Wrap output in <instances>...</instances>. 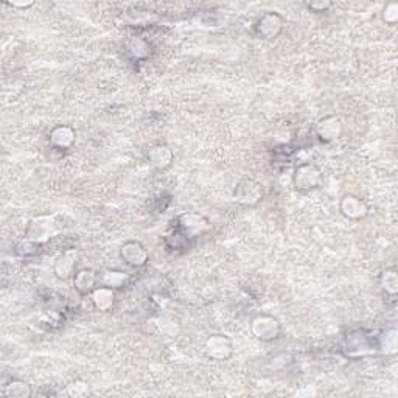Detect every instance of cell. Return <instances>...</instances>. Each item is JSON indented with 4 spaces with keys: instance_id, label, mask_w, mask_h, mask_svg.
I'll use <instances>...</instances> for the list:
<instances>
[{
    "instance_id": "13",
    "label": "cell",
    "mask_w": 398,
    "mask_h": 398,
    "mask_svg": "<svg viewBox=\"0 0 398 398\" xmlns=\"http://www.w3.org/2000/svg\"><path fill=\"white\" fill-rule=\"evenodd\" d=\"M73 288L80 296H91L100 285V276L92 268H80L73 274Z\"/></svg>"
},
{
    "instance_id": "4",
    "label": "cell",
    "mask_w": 398,
    "mask_h": 398,
    "mask_svg": "<svg viewBox=\"0 0 398 398\" xmlns=\"http://www.w3.org/2000/svg\"><path fill=\"white\" fill-rule=\"evenodd\" d=\"M176 229L183 232L189 239H195L212 231V222L199 213H180L176 218Z\"/></svg>"
},
{
    "instance_id": "5",
    "label": "cell",
    "mask_w": 398,
    "mask_h": 398,
    "mask_svg": "<svg viewBox=\"0 0 398 398\" xmlns=\"http://www.w3.org/2000/svg\"><path fill=\"white\" fill-rule=\"evenodd\" d=\"M204 355L210 361H227L233 355V341L222 333H213L204 341Z\"/></svg>"
},
{
    "instance_id": "17",
    "label": "cell",
    "mask_w": 398,
    "mask_h": 398,
    "mask_svg": "<svg viewBox=\"0 0 398 398\" xmlns=\"http://www.w3.org/2000/svg\"><path fill=\"white\" fill-rule=\"evenodd\" d=\"M132 276L123 269H108L100 276V283L106 285L113 290H123L131 283Z\"/></svg>"
},
{
    "instance_id": "18",
    "label": "cell",
    "mask_w": 398,
    "mask_h": 398,
    "mask_svg": "<svg viewBox=\"0 0 398 398\" xmlns=\"http://www.w3.org/2000/svg\"><path fill=\"white\" fill-rule=\"evenodd\" d=\"M2 395L5 398H30L33 395V388L30 383L23 379L13 378L7 384H3Z\"/></svg>"
},
{
    "instance_id": "12",
    "label": "cell",
    "mask_w": 398,
    "mask_h": 398,
    "mask_svg": "<svg viewBox=\"0 0 398 398\" xmlns=\"http://www.w3.org/2000/svg\"><path fill=\"white\" fill-rule=\"evenodd\" d=\"M146 159H148L150 165L157 169V172H163V169L172 167V163L174 161V153L168 145L156 143L148 150Z\"/></svg>"
},
{
    "instance_id": "25",
    "label": "cell",
    "mask_w": 398,
    "mask_h": 398,
    "mask_svg": "<svg viewBox=\"0 0 398 398\" xmlns=\"http://www.w3.org/2000/svg\"><path fill=\"white\" fill-rule=\"evenodd\" d=\"M7 5H10V7H13V8L28 10V8L33 7L34 2H7Z\"/></svg>"
},
{
    "instance_id": "6",
    "label": "cell",
    "mask_w": 398,
    "mask_h": 398,
    "mask_svg": "<svg viewBox=\"0 0 398 398\" xmlns=\"http://www.w3.org/2000/svg\"><path fill=\"white\" fill-rule=\"evenodd\" d=\"M285 28V19L282 14L276 11H268L261 14L254 25V33L257 38L263 40H274L282 34Z\"/></svg>"
},
{
    "instance_id": "21",
    "label": "cell",
    "mask_w": 398,
    "mask_h": 398,
    "mask_svg": "<svg viewBox=\"0 0 398 398\" xmlns=\"http://www.w3.org/2000/svg\"><path fill=\"white\" fill-rule=\"evenodd\" d=\"M39 243L25 237L14 244V253L19 257H23V259H28V257H33L39 253Z\"/></svg>"
},
{
    "instance_id": "19",
    "label": "cell",
    "mask_w": 398,
    "mask_h": 398,
    "mask_svg": "<svg viewBox=\"0 0 398 398\" xmlns=\"http://www.w3.org/2000/svg\"><path fill=\"white\" fill-rule=\"evenodd\" d=\"M125 49L128 51L132 60L143 61L148 60L151 54V47L148 44V40H145L143 38H130L126 40Z\"/></svg>"
},
{
    "instance_id": "7",
    "label": "cell",
    "mask_w": 398,
    "mask_h": 398,
    "mask_svg": "<svg viewBox=\"0 0 398 398\" xmlns=\"http://www.w3.org/2000/svg\"><path fill=\"white\" fill-rule=\"evenodd\" d=\"M119 257L126 266L134 269L145 268L150 261L148 249L137 239H130V242L123 243L119 249Z\"/></svg>"
},
{
    "instance_id": "24",
    "label": "cell",
    "mask_w": 398,
    "mask_h": 398,
    "mask_svg": "<svg viewBox=\"0 0 398 398\" xmlns=\"http://www.w3.org/2000/svg\"><path fill=\"white\" fill-rule=\"evenodd\" d=\"M305 7L308 11H313L316 14H320V13H327L331 7L333 3L329 2V0H320V2H308L305 3Z\"/></svg>"
},
{
    "instance_id": "8",
    "label": "cell",
    "mask_w": 398,
    "mask_h": 398,
    "mask_svg": "<svg viewBox=\"0 0 398 398\" xmlns=\"http://www.w3.org/2000/svg\"><path fill=\"white\" fill-rule=\"evenodd\" d=\"M233 199L243 207H255L263 199V187L254 179H243L233 190Z\"/></svg>"
},
{
    "instance_id": "2",
    "label": "cell",
    "mask_w": 398,
    "mask_h": 398,
    "mask_svg": "<svg viewBox=\"0 0 398 398\" xmlns=\"http://www.w3.org/2000/svg\"><path fill=\"white\" fill-rule=\"evenodd\" d=\"M324 184V173L312 162H303L294 168L292 173V187L298 193H312Z\"/></svg>"
},
{
    "instance_id": "9",
    "label": "cell",
    "mask_w": 398,
    "mask_h": 398,
    "mask_svg": "<svg viewBox=\"0 0 398 398\" xmlns=\"http://www.w3.org/2000/svg\"><path fill=\"white\" fill-rule=\"evenodd\" d=\"M339 212L349 221H361L366 220L371 215V207L368 204L358 195L347 193L339 201Z\"/></svg>"
},
{
    "instance_id": "3",
    "label": "cell",
    "mask_w": 398,
    "mask_h": 398,
    "mask_svg": "<svg viewBox=\"0 0 398 398\" xmlns=\"http://www.w3.org/2000/svg\"><path fill=\"white\" fill-rule=\"evenodd\" d=\"M249 331L257 341L272 342L277 341L282 335V324L279 318L269 313L255 314L249 322Z\"/></svg>"
},
{
    "instance_id": "16",
    "label": "cell",
    "mask_w": 398,
    "mask_h": 398,
    "mask_svg": "<svg viewBox=\"0 0 398 398\" xmlns=\"http://www.w3.org/2000/svg\"><path fill=\"white\" fill-rule=\"evenodd\" d=\"M377 353L384 356H395L398 352V333L395 329H386L375 336Z\"/></svg>"
},
{
    "instance_id": "10",
    "label": "cell",
    "mask_w": 398,
    "mask_h": 398,
    "mask_svg": "<svg viewBox=\"0 0 398 398\" xmlns=\"http://www.w3.org/2000/svg\"><path fill=\"white\" fill-rule=\"evenodd\" d=\"M314 132L322 143H331L342 137L344 123L336 115H325L316 123Z\"/></svg>"
},
{
    "instance_id": "11",
    "label": "cell",
    "mask_w": 398,
    "mask_h": 398,
    "mask_svg": "<svg viewBox=\"0 0 398 398\" xmlns=\"http://www.w3.org/2000/svg\"><path fill=\"white\" fill-rule=\"evenodd\" d=\"M77 142V131L70 125H56L49 132V143L51 148L67 151Z\"/></svg>"
},
{
    "instance_id": "14",
    "label": "cell",
    "mask_w": 398,
    "mask_h": 398,
    "mask_svg": "<svg viewBox=\"0 0 398 398\" xmlns=\"http://www.w3.org/2000/svg\"><path fill=\"white\" fill-rule=\"evenodd\" d=\"M78 265V254L75 249H66L61 255H58L54 265L55 276L60 280H67L73 277V274L77 272Z\"/></svg>"
},
{
    "instance_id": "1",
    "label": "cell",
    "mask_w": 398,
    "mask_h": 398,
    "mask_svg": "<svg viewBox=\"0 0 398 398\" xmlns=\"http://www.w3.org/2000/svg\"><path fill=\"white\" fill-rule=\"evenodd\" d=\"M342 353L349 360H361L366 356L377 353L375 336L362 329L350 330L344 336L342 341Z\"/></svg>"
},
{
    "instance_id": "15",
    "label": "cell",
    "mask_w": 398,
    "mask_h": 398,
    "mask_svg": "<svg viewBox=\"0 0 398 398\" xmlns=\"http://www.w3.org/2000/svg\"><path fill=\"white\" fill-rule=\"evenodd\" d=\"M91 301L98 312H102V313L113 312L115 307V301H117L115 290L100 283L97 288L91 292Z\"/></svg>"
},
{
    "instance_id": "22",
    "label": "cell",
    "mask_w": 398,
    "mask_h": 398,
    "mask_svg": "<svg viewBox=\"0 0 398 398\" xmlns=\"http://www.w3.org/2000/svg\"><path fill=\"white\" fill-rule=\"evenodd\" d=\"M165 243L169 249H185L189 246V238H187L183 232L174 229L172 235H167Z\"/></svg>"
},
{
    "instance_id": "23",
    "label": "cell",
    "mask_w": 398,
    "mask_h": 398,
    "mask_svg": "<svg viewBox=\"0 0 398 398\" xmlns=\"http://www.w3.org/2000/svg\"><path fill=\"white\" fill-rule=\"evenodd\" d=\"M382 21L388 25H395L398 22V3L388 2L382 10Z\"/></svg>"
},
{
    "instance_id": "20",
    "label": "cell",
    "mask_w": 398,
    "mask_h": 398,
    "mask_svg": "<svg viewBox=\"0 0 398 398\" xmlns=\"http://www.w3.org/2000/svg\"><path fill=\"white\" fill-rule=\"evenodd\" d=\"M379 286L386 296L395 297L398 292V274L395 268H389L379 276Z\"/></svg>"
}]
</instances>
